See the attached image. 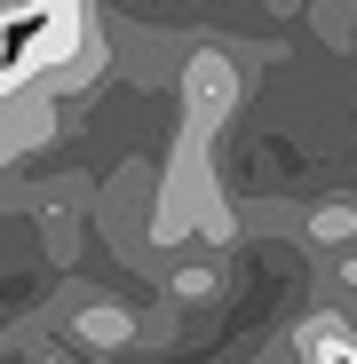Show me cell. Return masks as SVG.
Instances as JSON below:
<instances>
[{
  "instance_id": "6da1fadb",
  "label": "cell",
  "mask_w": 357,
  "mask_h": 364,
  "mask_svg": "<svg viewBox=\"0 0 357 364\" xmlns=\"http://www.w3.org/2000/svg\"><path fill=\"white\" fill-rule=\"evenodd\" d=\"M318 364H357V341L326 325V333H318Z\"/></svg>"
},
{
  "instance_id": "7a4b0ae2",
  "label": "cell",
  "mask_w": 357,
  "mask_h": 364,
  "mask_svg": "<svg viewBox=\"0 0 357 364\" xmlns=\"http://www.w3.org/2000/svg\"><path fill=\"white\" fill-rule=\"evenodd\" d=\"M119 333H128V325H119L111 309H95V317H88V341H119Z\"/></svg>"
}]
</instances>
